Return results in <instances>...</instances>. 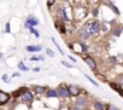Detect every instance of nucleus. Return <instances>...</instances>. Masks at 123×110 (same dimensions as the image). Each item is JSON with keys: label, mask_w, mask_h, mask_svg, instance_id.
<instances>
[{"label": "nucleus", "mask_w": 123, "mask_h": 110, "mask_svg": "<svg viewBox=\"0 0 123 110\" xmlns=\"http://www.w3.org/2000/svg\"><path fill=\"white\" fill-rule=\"evenodd\" d=\"M118 82H119L121 85H123V75H121V76L118 78Z\"/></svg>", "instance_id": "nucleus-33"}, {"label": "nucleus", "mask_w": 123, "mask_h": 110, "mask_svg": "<svg viewBox=\"0 0 123 110\" xmlns=\"http://www.w3.org/2000/svg\"><path fill=\"white\" fill-rule=\"evenodd\" d=\"M51 40H52V42H53V44L55 45V47H57V50L59 51V53H62V54H64V52H63V50H62V48H60V46H59V45L57 44V41H55V39H54V38H52Z\"/></svg>", "instance_id": "nucleus-21"}, {"label": "nucleus", "mask_w": 123, "mask_h": 110, "mask_svg": "<svg viewBox=\"0 0 123 110\" xmlns=\"http://www.w3.org/2000/svg\"><path fill=\"white\" fill-rule=\"evenodd\" d=\"M73 110H81V109H80V106L76 104V105H74V106H73Z\"/></svg>", "instance_id": "nucleus-35"}, {"label": "nucleus", "mask_w": 123, "mask_h": 110, "mask_svg": "<svg viewBox=\"0 0 123 110\" xmlns=\"http://www.w3.org/2000/svg\"><path fill=\"white\" fill-rule=\"evenodd\" d=\"M46 97H47V98H55V97H58L57 90H54V88H48V90L46 91Z\"/></svg>", "instance_id": "nucleus-12"}, {"label": "nucleus", "mask_w": 123, "mask_h": 110, "mask_svg": "<svg viewBox=\"0 0 123 110\" xmlns=\"http://www.w3.org/2000/svg\"><path fill=\"white\" fill-rule=\"evenodd\" d=\"M54 27H55V29H57L60 34H65V33H67V26H65V23H62V22L57 21V22L54 23Z\"/></svg>", "instance_id": "nucleus-10"}, {"label": "nucleus", "mask_w": 123, "mask_h": 110, "mask_svg": "<svg viewBox=\"0 0 123 110\" xmlns=\"http://www.w3.org/2000/svg\"><path fill=\"white\" fill-rule=\"evenodd\" d=\"M68 58H69V59H70L73 63H76V62H77V59H76L75 57H73V56H68Z\"/></svg>", "instance_id": "nucleus-30"}, {"label": "nucleus", "mask_w": 123, "mask_h": 110, "mask_svg": "<svg viewBox=\"0 0 123 110\" xmlns=\"http://www.w3.org/2000/svg\"><path fill=\"white\" fill-rule=\"evenodd\" d=\"M75 1H76V4H82L85 0H75Z\"/></svg>", "instance_id": "nucleus-37"}, {"label": "nucleus", "mask_w": 123, "mask_h": 110, "mask_svg": "<svg viewBox=\"0 0 123 110\" xmlns=\"http://www.w3.org/2000/svg\"><path fill=\"white\" fill-rule=\"evenodd\" d=\"M57 92H58V96H60L62 98L70 97V93H69V88H68V86H64V85L59 86L58 90H57Z\"/></svg>", "instance_id": "nucleus-4"}, {"label": "nucleus", "mask_w": 123, "mask_h": 110, "mask_svg": "<svg viewBox=\"0 0 123 110\" xmlns=\"http://www.w3.org/2000/svg\"><path fill=\"white\" fill-rule=\"evenodd\" d=\"M57 18L59 22L62 23H68L70 22V17L68 16V11H67V6L65 5H60L57 7Z\"/></svg>", "instance_id": "nucleus-2"}, {"label": "nucleus", "mask_w": 123, "mask_h": 110, "mask_svg": "<svg viewBox=\"0 0 123 110\" xmlns=\"http://www.w3.org/2000/svg\"><path fill=\"white\" fill-rule=\"evenodd\" d=\"M92 15H93L94 17H98V15H99V9H98V7H94V9L92 10Z\"/></svg>", "instance_id": "nucleus-26"}, {"label": "nucleus", "mask_w": 123, "mask_h": 110, "mask_svg": "<svg viewBox=\"0 0 123 110\" xmlns=\"http://www.w3.org/2000/svg\"><path fill=\"white\" fill-rule=\"evenodd\" d=\"M55 3H57V0H47V1H46V5H47L48 9H51L52 6L55 5Z\"/></svg>", "instance_id": "nucleus-22"}, {"label": "nucleus", "mask_w": 123, "mask_h": 110, "mask_svg": "<svg viewBox=\"0 0 123 110\" xmlns=\"http://www.w3.org/2000/svg\"><path fill=\"white\" fill-rule=\"evenodd\" d=\"M76 104H77L79 106H83V105L86 104V98H83V97H80V98L76 100Z\"/></svg>", "instance_id": "nucleus-18"}, {"label": "nucleus", "mask_w": 123, "mask_h": 110, "mask_svg": "<svg viewBox=\"0 0 123 110\" xmlns=\"http://www.w3.org/2000/svg\"><path fill=\"white\" fill-rule=\"evenodd\" d=\"M39 19L37 18H35L34 16H28L27 17V19L24 21V27L25 28H29V27H36V26H39Z\"/></svg>", "instance_id": "nucleus-3"}, {"label": "nucleus", "mask_w": 123, "mask_h": 110, "mask_svg": "<svg viewBox=\"0 0 123 110\" xmlns=\"http://www.w3.org/2000/svg\"><path fill=\"white\" fill-rule=\"evenodd\" d=\"M31 62H36V61H43V56H33L30 58Z\"/></svg>", "instance_id": "nucleus-23"}, {"label": "nucleus", "mask_w": 123, "mask_h": 110, "mask_svg": "<svg viewBox=\"0 0 123 110\" xmlns=\"http://www.w3.org/2000/svg\"><path fill=\"white\" fill-rule=\"evenodd\" d=\"M89 3H98V1H100V0H88Z\"/></svg>", "instance_id": "nucleus-38"}, {"label": "nucleus", "mask_w": 123, "mask_h": 110, "mask_svg": "<svg viewBox=\"0 0 123 110\" xmlns=\"http://www.w3.org/2000/svg\"><path fill=\"white\" fill-rule=\"evenodd\" d=\"M34 91H35L36 93H43V92L46 91V87H43V86H39V85H36V86H34Z\"/></svg>", "instance_id": "nucleus-16"}, {"label": "nucleus", "mask_w": 123, "mask_h": 110, "mask_svg": "<svg viewBox=\"0 0 123 110\" xmlns=\"http://www.w3.org/2000/svg\"><path fill=\"white\" fill-rule=\"evenodd\" d=\"M11 99V94L0 91V105H5L6 103H9V100Z\"/></svg>", "instance_id": "nucleus-7"}, {"label": "nucleus", "mask_w": 123, "mask_h": 110, "mask_svg": "<svg viewBox=\"0 0 123 110\" xmlns=\"http://www.w3.org/2000/svg\"><path fill=\"white\" fill-rule=\"evenodd\" d=\"M24 91H25V88H24V87H22L19 91H16V92H13V97H15V98H18V97H21V96H22V93H23Z\"/></svg>", "instance_id": "nucleus-19"}, {"label": "nucleus", "mask_w": 123, "mask_h": 110, "mask_svg": "<svg viewBox=\"0 0 123 110\" xmlns=\"http://www.w3.org/2000/svg\"><path fill=\"white\" fill-rule=\"evenodd\" d=\"M60 1L63 3V4H69L70 1H73V0H60Z\"/></svg>", "instance_id": "nucleus-34"}, {"label": "nucleus", "mask_w": 123, "mask_h": 110, "mask_svg": "<svg viewBox=\"0 0 123 110\" xmlns=\"http://www.w3.org/2000/svg\"><path fill=\"white\" fill-rule=\"evenodd\" d=\"M12 76H13V78H16V76H19V74H18V73H15Z\"/></svg>", "instance_id": "nucleus-39"}, {"label": "nucleus", "mask_w": 123, "mask_h": 110, "mask_svg": "<svg viewBox=\"0 0 123 110\" xmlns=\"http://www.w3.org/2000/svg\"><path fill=\"white\" fill-rule=\"evenodd\" d=\"M62 64H63L64 67H67V68H69V69H71V68H73V64L68 63L67 61H62Z\"/></svg>", "instance_id": "nucleus-28"}, {"label": "nucleus", "mask_w": 123, "mask_h": 110, "mask_svg": "<svg viewBox=\"0 0 123 110\" xmlns=\"http://www.w3.org/2000/svg\"><path fill=\"white\" fill-rule=\"evenodd\" d=\"M40 70H41L40 67H35V68H33V71H35V73H39Z\"/></svg>", "instance_id": "nucleus-32"}, {"label": "nucleus", "mask_w": 123, "mask_h": 110, "mask_svg": "<svg viewBox=\"0 0 123 110\" xmlns=\"http://www.w3.org/2000/svg\"><path fill=\"white\" fill-rule=\"evenodd\" d=\"M77 36H79V39H80L81 41H85V40H87L91 35L88 34V32L86 30L85 27H81V28L77 30Z\"/></svg>", "instance_id": "nucleus-5"}, {"label": "nucleus", "mask_w": 123, "mask_h": 110, "mask_svg": "<svg viewBox=\"0 0 123 110\" xmlns=\"http://www.w3.org/2000/svg\"><path fill=\"white\" fill-rule=\"evenodd\" d=\"M83 61L86 62V64H87L92 70H95V69H97V62H95V59H93L91 56H86V57L83 58Z\"/></svg>", "instance_id": "nucleus-8"}, {"label": "nucleus", "mask_w": 123, "mask_h": 110, "mask_svg": "<svg viewBox=\"0 0 123 110\" xmlns=\"http://www.w3.org/2000/svg\"><path fill=\"white\" fill-rule=\"evenodd\" d=\"M93 106H94L95 110H105V105H104V103H101V102H99V100H95L94 104H93Z\"/></svg>", "instance_id": "nucleus-13"}, {"label": "nucleus", "mask_w": 123, "mask_h": 110, "mask_svg": "<svg viewBox=\"0 0 123 110\" xmlns=\"http://www.w3.org/2000/svg\"><path fill=\"white\" fill-rule=\"evenodd\" d=\"M110 86H111V87H112V88H113L115 91H117V92H118L119 94H122V96H123V90H122V88H121V87H119L118 85H116V84L111 82V84H110Z\"/></svg>", "instance_id": "nucleus-15"}, {"label": "nucleus", "mask_w": 123, "mask_h": 110, "mask_svg": "<svg viewBox=\"0 0 123 110\" xmlns=\"http://www.w3.org/2000/svg\"><path fill=\"white\" fill-rule=\"evenodd\" d=\"M109 61H110L111 63H116V62H117V61H116V57H110Z\"/></svg>", "instance_id": "nucleus-31"}, {"label": "nucleus", "mask_w": 123, "mask_h": 110, "mask_svg": "<svg viewBox=\"0 0 123 110\" xmlns=\"http://www.w3.org/2000/svg\"><path fill=\"white\" fill-rule=\"evenodd\" d=\"M5 32L6 33H11V24H10V22H6V24H5Z\"/></svg>", "instance_id": "nucleus-24"}, {"label": "nucleus", "mask_w": 123, "mask_h": 110, "mask_svg": "<svg viewBox=\"0 0 123 110\" xmlns=\"http://www.w3.org/2000/svg\"><path fill=\"white\" fill-rule=\"evenodd\" d=\"M86 79H88V80H89V81H91V82H92V84H93V85H94V86H97V87H98V86H99V85H98V82H97V81H94V80H93V79H92V78H89V76H88V75H86Z\"/></svg>", "instance_id": "nucleus-29"}, {"label": "nucleus", "mask_w": 123, "mask_h": 110, "mask_svg": "<svg viewBox=\"0 0 123 110\" xmlns=\"http://www.w3.org/2000/svg\"><path fill=\"white\" fill-rule=\"evenodd\" d=\"M21 98H22V100H23V103H31L33 102V93L30 92V91H28V90H25L23 93H22V96H21Z\"/></svg>", "instance_id": "nucleus-6"}, {"label": "nucleus", "mask_w": 123, "mask_h": 110, "mask_svg": "<svg viewBox=\"0 0 123 110\" xmlns=\"http://www.w3.org/2000/svg\"><path fill=\"white\" fill-rule=\"evenodd\" d=\"M109 110H118V109H117L116 106H113V105H110V106H109Z\"/></svg>", "instance_id": "nucleus-36"}, {"label": "nucleus", "mask_w": 123, "mask_h": 110, "mask_svg": "<svg viewBox=\"0 0 123 110\" xmlns=\"http://www.w3.org/2000/svg\"><path fill=\"white\" fill-rule=\"evenodd\" d=\"M46 54H47L48 57H54V53H53V51L51 48H47L46 50Z\"/></svg>", "instance_id": "nucleus-25"}, {"label": "nucleus", "mask_w": 123, "mask_h": 110, "mask_svg": "<svg viewBox=\"0 0 123 110\" xmlns=\"http://www.w3.org/2000/svg\"><path fill=\"white\" fill-rule=\"evenodd\" d=\"M121 33H122V29H121V28H113V29H112V34H113L115 36H119Z\"/></svg>", "instance_id": "nucleus-20"}, {"label": "nucleus", "mask_w": 123, "mask_h": 110, "mask_svg": "<svg viewBox=\"0 0 123 110\" xmlns=\"http://www.w3.org/2000/svg\"><path fill=\"white\" fill-rule=\"evenodd\" d=\"M25 50L28 52H40L42 50V46L41 45H28L25 47Z\"/></svg>", "instance_id": "nucleus-11"}, {"label": "nucleus", "mask_w": 123, "mask_h": 110, "mask_svg": "<svg viewBox=\"0 0 123 110\" xmlns=\"http://www.w3.org/2000/svg\"><path fill=\"white\" fill-rule=\"evenodd\" d=\"M68 88H69V93H70L71 97H76V96H79L80 92H81L80 87L76 86V85H70V86H68Z\"/></svg>", "instance_id": "nucleus-9"}, {"label": "nucleus", "mask_w": 123, "mask_h": 110, "mask_svg": "<svg viewBox=\"0 0 123 110\" xmlns=\"http://www.w3.org/2000/svg\"><path fill=\"white\" fill-rule=\"evenodd\" d=\"M27 29H28V30H29V33H30V34H33L35 38H40V33L35 29V27H29V28H27Z\"/></svg>", "instance_id": "nucleus-14"}, {"label": "nucleus", "mask_w": 123, "mask_h": 110, "mask_svg": "<svg viewBox=\"0 0 123 110\" xmlns=\"http://www.w3.org/2000/svg\"><path fill=\"white\" fill-rule=\"evenodd\" d=\"M3 81H4V82H6V84H9V82L11 81L7 74H4V75H3Z\"/></svg>", "instance_id": "nucleus-27"}, {"label": "nucleus", "mask_w": 123, "mask_h": 110, "mask_svg": "<svg viewBox=\"0 0 123 110\" xmlns=\"http://www.w3.org/2000/svg\"><path fill=\"white\" fill-rule=\"evenodd\" d=\"M83 27L86 28V30L88 32V34L92 35V36L98 35V34L100 33V30H101V28H100V22L97 21V19H89V21H87Z\"/></svg>", "instance_id": "nucleus-1"}, {"label": "nucleus", "mask_w": 123, "mask_h": 110, "mask_svg": "<svg viewBox=\"0 0 123 110\" xmlns=\"http://www.w3.org/2000/svg\"><path fill=\"white\" fill-rule=\"evenodd\" d=\"M17 65H18V69H21L22 71H28V70H29V68H28V67H25V64L23 63V61L18 62V64H17Z\"/></svg>", "instance_id": "nucleus-17"}]
</instances>
